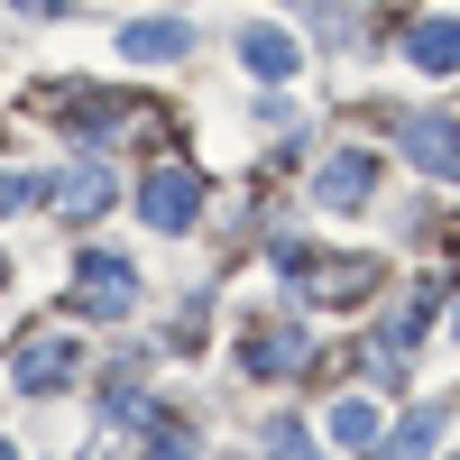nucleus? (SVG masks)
<instances>
[{"instance_id":"1","label":"nucleus","mask_w":460,"mask_h":460,"mask_svg":"<svg viewBox=\"0 0 460 460\" xmlns=\"http://www.w3.org/2000/svg\"><path fill=\"white\" fill-rule=\"evenodd\" d=\"M138 212H147V230H194V212H203V175L194 166H157L138 184Z\"/></svg>"},{"instance_id":"2","label":"nucleus","mask_w":460,"mask_h":460,"mask_svg":"<svg viewBox=\"0 0 460 460\" xmlns=\"http://www.w3.org/2000/svg\"><path fill=\"white\" fill-rule=\"evenodd\" d=\"M368 194H377V157H368V147H341V157L314 175V203L323 212H359Z\"/></svg>"},{"instance_id":"3","label":"nucleus","mask_w":460,"mask_h":460,"mask_svg":"<svg viewBox=\"0 0 460 460\" xmlns=\"http://www.w3.org/2000/svg\"><path fill=\"white\" fill-rule=\"evenodd\" d=\"M396 147L424 175H460V129L442 120V111H414V120H396Z\"/></svg>"},{"instance_id":"4","label":"nucleus","mask_w":460,"mask_h":460,"mask_svg":"<svg viewBox=\"0 0 460 460\" xmlns=\"http://www.w3.org/2000/svg\"><path fill=\"white\" fill-rule=\"evenodd\" d=\"M74 295H84V314H129V304H138V277H129V267L120 258H84V267H74Z\"/></svg>"},{"instance_id":"5","label":"nucleus","mask_w":460,"mask_h":460,"mask_svg":"<svg viewBox=\"0 0 460 460\" xmlns=\"http://www.w3.org/2000/svg\"><path fill=\"white\" fill-rule=\"evenodd\" d=\"M65 377H74V341H19V359H10L19 396H56Z\"/></svg>"},{"instance_id":"6","label":"nucleus","mask_w":460,"mask_h":460,"mask_svg":"<svg viewBox=\"0 0 460 460\" xmlns=\"http://www.w3.org/2000/svg\"><path fill=\"white\" fill-rule=\"evenodd\" d=\"M240 65L258 74V84H286V74H295L304 56H295V37H286V28H267V19H249V28H240Z\"/></svg>"},{"instance_id":"7","label":"nucleus","mask_w":460,"mask_h":460,"mask_svg":"<svg viewBox=\"0 0 460 460\" xmlns=\"http://www.w3.org/2000/svg\"><path fill=\"white\" fill-rule=\"evenodd\" d=\"M304 359H314V332H304V323H267V332L249 341V368H258V377H286V368H304Z\"/></svg>"},{"instance_id":"8","label":"nucleus","mask_w":460,"mask_h":460,"mask_svg":"<svg viewBox=\"0 0 460 460\" xmlns=\"http://www.w3.org/2000/svg\"><path fill=\"white\" fill-rule=\"evenodd\" d=\"M194 47V28L184 19H138V28H120V56L129 65H166V56H184Z\"/></svg>"},{"instance_id":"9","label":"nucleus","mask_w":460,"mask_h":460,"mask_svg":"<svg viewBox=\"0 0 460 460\" xmlns=\"http://www.w3.org/2000/svg\"><path fill=\"white\" fill-rule=\"evenodd\" d=\"M405 56L424 65V74H451L460 65V19H414L405 28Z\"/></svg>"},{"instance_id":"10","label":"nucleus","mask_w":460,"mask_h":460,"mask_svg":"<svg viewBox=\"0 0 460 460\" xmlns=\"http://www.w3.org/2000/svg\"><path fill=\"white\" fill-rule=\"evenodd\" d=\"M56 203H65L74 221H93V212H111V166H74V175L56 184Z\"/></svg>"},{"instance_id":"11","label":"nucleus","mask_w":460,"mask_h":460,"mask_svg":"<svg viewBox=\"0 0 460 460\" xmlns=\"http://www.w3.org/2000/svg\"><path fill=\"white\" fill-rule=\"evenodd\" d=\"M368 277H377L368 258H341V267H314V277H304V295H314V304H341V295H359Z\"/></svg>"},{"instance_id":"12","label":"nucleus","mask_w":460,"mask_h":460,"mask_svg":"<svg viewBox=\"0 0 460 460\" xmlns=\"http://www.w3.org/2000/svg\"><path fill=\"white\" fill-rule=\"evenodd\" d=\"M332 442H377V405H368V396L332 405Z\"/></svg>"},{"instance_id":"13","label":"nucleus","mask_w":460,"mask_h":460,"mask_svg":"<svg viewBox=\"0 0 460 460\" xmlns=\"http://www.w3.org/2000/svg\"><path fill=\"white\" fill-rule=\"evenodd\" d=\"M102 414H111V424H147V387H138V377H111Z\"/></svg>"},{"instance_id":"14","label":"nucleus","mask_w":460,"mask_h":460,"mask_svg":"<svg viewBox=\"0 0 460 460\" xmlns=\"http://www.w3.org/2000/svg\"><path fill=\"white\" fill-rule=\"evenodd\" d=\"M37 203V175H0V212H28Z\"/></svg>"},{"instance_id":"15","label":"nucleus","mask_w":460,"mask_h":460,"mask_svg":"<svg viewBox=\"0 0 460 460\" xmlns=\"http://www.w3.org/2000/svg\"><path fill=\"white\" fill-rule=\"evenodd\" d=\"M10 10H28V19H65V0H10Z\"/></svg>"},{"instance_id":"16","label":"nucleus","mask_w":460,"mask_h":460,"mask_svg":"<svg viewBox=\"0 0 460 460\" xmlns=\"http://www.w3.org/2000/svg\"><path fill=\"white\" fill-rule=\"evenodd\" d=\"M451 332H460V314H451Z\"/></svg>"}]
</instances>
